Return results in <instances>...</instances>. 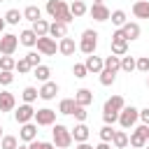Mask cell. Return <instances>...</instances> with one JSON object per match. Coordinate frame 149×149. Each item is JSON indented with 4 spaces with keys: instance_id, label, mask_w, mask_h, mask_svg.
Here are the masks:
<instances>
[{
    "instance_id": "d6986e66",
    "label": "cell",
    "mask_w": 149,
    "mask_h": 149,
    "mask_svg": "<svg viewBox=\"0 0 149 149\" xmlns=\"http://www.w3.org/2000/svg\"><path fill=\"white\" fill-rule=\"evenodd\" d=\"M19 44H23V47H35V44H37V35L33 33V28L21 30V35H19Z\"/></svg>"
},
{
    "instance_id": "f546056e",
    "label": "cell",
    "mask_w": 149,
    "mask_h": 149,
    "mask_svg": "<svg viewBox=\"0 0 149 149\" xmlns=\"http://www.w3.org/2000/svg\"><path fill=\"white\" fill-rule=\"evenodd\" d=\"M105 70L119 72V70H121V58H119V56H114V54H109V56L105 58Z\"/></svg>"
},
{
    "instance_id": "ee69618b",
    "label": "cell",
    "mask_w": 149,
    "mask_h": 149,
    "mask_svg": "<svg viewBox=\"0 0 149 149\" xmlns=\"http://www.w3.org/2000/svg\"><path fill=\"white\" fill-rule=\"evenodd\" d=\"M16 70H19V74H28L33 68H30V63L26 58H21V61H16Z\"/></svg>"
},
{
    "instance_id": "5b68a950",
    "label": "cell",
    "mask_w": 149,
    "mask_h": 149,
    "mask_svg": "<svg viewBox=\"0 0 149 149\" xmlns=\"http://www.w3.org/2000/svg\"><path fill=\"white\" fill-rule=\"evenodd\" d=\"M16 47H19V35L7 33V35L0 37V54H2V56H12V54L16 51Z\"/></svg>"
},
{
    "instance_id": "d590c367",
    "label": "cell",
    "mask_w": 149,
    "mask_h": 149,
    "mask_svg": "<svg viewBox=\"0 0 149 149\" xmlns=\"http://www.w3.org/2000/svg\"><path fill=\"white\" fill-rule=\"evenodd\" d=\"M0 70H7V72L16 70V61L12 56H0Z\"/></svg>"
},
{
    "instance_id": "7c38bea8",
    "label": "cell",
    "mask_w": 149,
    "mask_h": 149,
    "mask_svg": "<svg viewBox=\"0 0 149 149\" xmlns=\"http://www.w3.org/2000/svg\"><path fill=\"white\" fill-rule=\"evenodd\" d=\"M126 107V100H123V95H112L109 100H105V107H102V112H121Z\"/></svg>"
},
{
    "instance_id": "f35d334b",
    "label": "cell",
    "mask_w": 149,
    "mask_h": 149,
    "mask_svg": "<svg viewBox=\"0 0 149 149\" xmlns=\"http://www.w3.org/2000/svg\"><path fill=\"white\" fill-rule=\"evenodd\" d=\"M23 58H26V61H28V63H30V68H33V70H35V68H37V65H42V56H37V54H35V51H28V54H26V56H23Z\"/></svg>"
},
{
    "instance_id": "6da1fadb",
    "label": "cell",
    "mask_w": 149,
    "mask_h": 149,
    "mask_svg": "<svg viewBox=\"0 0 149 149\" xmlns=\"http://www.w3.org/2000/svg\"><path fill=\"white\" fill-rule=\"evenodd\" d=\"M51 140L58 149H68L74 140H72V130L65 128L63 123H54V130H51Z\"/></svg>"
},
{
    "instance_id": "30bf717a",
    "label": "cell",
    "mask_w": 149,
    "mask_h": 149,
    "mask_svg": "<svg viewBox=\"0 0 149 149\" xmlns=\"http://www.w3.org/2000/svg\"><path fill=\"white\" fill-rule=\"evenodd\" d=\"M19 140H23V142H35L37 140V123H23L21 126V130H19Z\"/></svg>"
},
{
    "instance_id": "52a82bcc",
    "label": "cell",
    "mask_w": 149,
    "mask_h": 149,
    "mask_svg": "<svg viewBox=\"0 0 149 149\" xmlns=\"http://www.w3.org/2000/svg\"><path fill=\"white\" fill-rule=\"evenodd\" d=\"M14 119H16V123H30L33 119H35V109H33V105H28V102H23V105H19V109H14Z\"/></svg>"
},
{
    "instance_id": "8d00e7d4",
    "label": "cell",
    "mask_w": 149,
    "mask_h": 149,
    "mask_svg": "<svg viewBox=\"0 0 149 149\" xmlns=\"http://www.w3.org/2000/svg\"><path fill=\"white\" fill-rule=\"evenodd\" d=\"M0 147H2V149H19V140H16L14 135H5V137L0 140Z\"/></svg>"
},
{
    "instance_id": "9a60e30c",
    "label": "cell",
    "mask_w": 149,
    "mask_h": 149,
    "mask_svg": "<svg viewBox=\"0 0 149 149\" xmlns=\"http://www.w3.org/2000/svg\"><path fill=\"white\" fill-rule=\"evenodd\" d=\"M74 102L81 105V107H88V105L93 102V91H91V88H79V91H74Z\"/></svg>"
},
{
    "instance_id": "74e56055",
    "label": "cell",
    "mask_w": 149,
    "mask_h": 149,
    "mask_svg": "<svg viewBox=\"0 0 149 149\" xmlns=\"http://www.w3.org/2000/svg\"><path fill=\"white\" fill-rule=\"evenodd\" d=\"M112 137H114V128L105 123V126L100 128V142H112Z\"/></svg>"
},
{
    "instance_id": "f1b7e54d",
    "label": "cell",
    "mask_w": 149,
    "mask_h": 149,
    "mask_svg": "<svg viewBox=\"0 0 149 149\" xmlns=\"http://www.w3.org/2000/svg\"><path fill=\"white\" fill-rule=\"evenodd\" d=\"M33 77H35L37 81H42V84H44V81H49V77H51V70H49L47 65H37V68L33 70Z\"/></svg>"
},
{
    "instance_id": "816d5d0a",
    "label": "cell",
    "mask_w": 149,
    "mask_h": 149,
    "mask_svg": "<svg viewBox=\"0 0 149 149\" xmlns=\"http://www.w3.org/2000/svg\"><path fill=\"white\" fill-rule=\"evenodd\" d=\"M5 23H7V21H5V19H0V33L5 30Z\"/></svg>"
},
{
    "instance_id": "91938a15",
    "label": "cell",
    "mask_w": 149,
    "mask_h": 149,
    "mask_svg": "<svg viewBox=\"0 0 149 149\" xmlns=\"http://www.w3.org/2000/svg\"><path fill=\"white\" fill-rule=\"evenodd\" d=\"M135 2H137V0H135Z\"/></svg>"
},
{
    "instance_id": "60d3db41",
    "label": "cell",
    "mask_w": 149,
    "mask_h": 149,
    "mask_svg": "<svg viewBox=\"0 0 149 149\" xmlns=\"http://www.w3.org/2000/svg\"><path fill=\"white\" fill-rule=\"evenodd\" d=\"M14 81V72H7V70H0V86H9Z\"/></svg>"
},
{
    "instance_id": "cb8c5ba5",
    "label": "cell",
    "mask_w": 149,
    "mask_h": 149,
    "mask_svg": "<svg viewBox=\"0 0 149 149\" xmlns=\"http://www.w3.org/2000/svg\"><path fill=\"white\" fill-rule=\"evenodd\" d=\"M23 19H28V21H40L42 19V9L37 7V5H28L26 9H23Z\"/></svg>"
},
{
    "instance_id": "83f0119b",
    "label": "cell",
    "mask_w": 149,
    "mask_h": 149,
    "mask_svg": "<svg viewBox=\"0 0 149 149\" xmlns=\"http://www.w3.org/2000/svg\"><path fill=\"white\" fill-rule=\"evenodd\" d=\"M74 107H77L74 98H63V100L58 102V112H61V114H74Z\"/></svg>"
},
{
    "instance_id": "11a10c76",
    "label": "cell",
    "mask_w": 149,
    "mask_h": 149,
    "mask_svg": "<svg viewBox=\"0 0 149 149\" xmlns=\"http://www.w3.org/2000/svg\"><path fill=\"white\" fill-rule=\"evenodd\" d=\"M2 137H5V135H2V126H0V140H2Z\"/></svg>"
},
{
    "instance_id": "8fae6325",
    "label": "cell",
    "mask_w": 149,
    "mask_h": 149,
    "mask_svg": "<svg viewBox=\"0 0 149 149\" xmlns=\"http://www.w3.org/2000/svg\"><path fill=\"white\" fill-rule=\"evenodd\" d=\"M86 70L88 72H93V74H100L102 70H105V58H100V56H95V54H91V56H86Z\"/></svg>"
},
{
    "instance_id": "e575fe53",
    "label": "cell",
    "mask_w": 149,
    "mask_h": 149,
    "mask_svg": "<svg viewBox=\"0 0 149 149\" xmlns=\"http://www.w3.org/2000/svg\"><path fill=\"white\" fill-rule=\"evenodd\" d=\"M116 81V72H112V70H102L100 72V84L102 86H112Z\"/></svg>"
},
{
    "instance_id": "bcb514c9",
    "label": "cell",
    "mask_w": 149,
    "mask_h": 149,
    "mask_svg": "<svg viewBox=\"0 0 149 149\" xmlns=\"http://www.w3.org/2000/svg\"><path fill=\"white\" fill-rule=\"evenodd\" d=\"M102 121H105L107 126H112L114 121H119V114H116V112H102Z\"/></svg>"
},
{
    "instance_id": "9c48e42d",
    "label": "cell",
    "mask_w": 149,
    "mask_h": 149,
    "mask_svg": "<svg viewBox=\"0 0 149 149\" xmlns=\"http://www.w3.org/2000/svg\"><path fill=\"white\" fill-rule=\"evenodd\" d=\"M37 126H54L56 123V112L49 109V107H42L35 112V119H33Z\"/></svg>"
},
{
    "instance_id": "ffe728a7",
    "label": "cell",
    "mask_w": 149,
    "mask_h": 149,
    "mask_svg": "<svg viewBox=\"0 0 149 149\" xmlns=\"http://www.w3.org/2000/svg\"><path fill=\"white\" fill-rule=\"evenodd\" d=\"M133 14L137 19H149V0H137L133 2Z\"/></svg>"
},
{
    "instance_id": "484cf974",
    "label": "cell",
    "mask_w": 149,
    "mask_h": 149,
    "mask_svg": "<svg viewBox=\"0 0 149 149\" xmlns=\"http://www.w3.org/2000/svg\"><path fill=\"white\" fill-rule=\"evenodd\" d=\"M109 21H112L116 28H123V26L128 23V16H126V12H123V9H114V12H112V16H109Z\"/></svg>"
},
{
    "instance_id": "94428289",
    "label": "cell",
    "mask_w": 149,
    "mask_h": 149,
    "mask_svg": "<svg viewBox=\"0 0 149 149\" xmlns=\"http://www.w3.org/2000/svg\"><path fill=\"white\" fill-rule=\"evenodd\" d=\"M0 2H2V0H0Z\"/></svg>"
},
{
    "instance_id": "7a4b0ae2",
    "label": "cell",
    "mask_w": 149,
    "mask_h": 149,
    "mask_svg": "<svg viewBox=\"0 0 149 149\" xmlns=\"http://www.w3.org/2000/svg\"><path fill=\"white\" fill-rule=\"evenodd\" d=\"M95 47H98V33L93 28H86L81 33V40H79V51L91 56V54H95Z\"/></svg>"
},
{
    "instance_id": "7402d4cb",
    "label": "cell",
    "mask_w": 149,
    "mask_h": 149,
    "mask_svg": "<svg viewBox=\"0 0 149 149\" xmlns=\"http://www.w3.org/2000/svg\"><path fill=\"white\" fill-rule=\"evenodd\" d=\"M123 33H126V40L130 42V40H137L140 37V23H135V21H128L123 28H121Z\"/></svg>"
},
{
    "instance_id": "3957f363",
    "label": "cell",
    "mask_w": 149,
    "mask_h": 149,
    "mask_svg": "<svg viewBox=\"0 0 149 149\" xmlns=\"http://www.w3.org/2000/svg\"><path fill=\"white\" fill-rule=\"evenodd\" d=\"M137 119H140V109L137 107H133V105H126L121 112H119V123H121V128H133L135 123H137Z\"/></svg>"
},
{
    "instance_id": "603a6c76",
    "label": "cell",
    "mask_w": 149,
    "mask_h": 149,
    "mask_svg": "<svg viewBox=\"0 0 149 149\" xmlns=\"http://www.w3.org/2000/svg\"><path fill=\"white\" fill-rule=\"evenodd\" d=\"M70 12H72L74 19H79V16H84V14L88 12V7H86L84 0H72V2H70Z\"/></svg>"
},
{
    "instance_id": "8992f818",
    "label": "cell",
    "mask_w": 149,
    "mask_h": 149,
    "mask_svg": "<svg viewBox=\"0 0 149 149\" xmlns=\"http://www.w3.org/2000/svg\"><path fill=\"white\" fill-rule=\"evenodd\" d=\"M37 51L40 54H44V56H56V51H58V44H56V40L54 37H37Z\"/></svg>"
},
{
    "instance_id": "9f6ffc18",
    "label": "cell",
    "mask_w": 149,
    "mask_h": 149,
    "mask_svg": "<svg viewBox=\"0 0 149 149\" xmlns=\"http://www.w3.org/2000/svg\"><path fill=\"white\" fill-rule=\"evenodd\" d=\"M147 88H149V74H147Z\"/></svg>"
},
{
    "instance_id": "1f68e13d",
    "label": "cell",
    "mask_w": 149,
    "mask_h": 149,
    "mask_svg": "<svg viewBox=\"0 0 149 149\" xmlns=\"http://www.w3.org/2000/svg\"><path fill=\"white\" fill-rule=\"evenodd\" d=\"M2 19H5L9 26H16V23L23 19V12H19V9H7V14H5Z\"/></svg>"
},
{
    "instance_id": "ba28073f",
    "label": "cell",
    "mask_w": 149,
    "mask_h": 149,
    "mask_svg": "<svg viewBox=\"0 0 149 149\" xmlns=\"http://www.w3.org/2000/svg\"><path fill=\"white\" fill-rule=\"evenodd\" d=\"M144 128H147V126L142 123V126H137V128L128 135V144H130L133 149H144V147H147V135H144Z\"/></svg>"
},
{
    "instance_id": "db71d44e",
    "label": "cell",
    "mask_w": 149,
    "mask_h": 149,
    "mask_svg": "<svg viewBox=\"0 0 149 149\" xmlns=\"http://www.w3.org/2000/svg\"><path fill=\"white\" fill-rule=\"evenodd\" d=\"M144 135H147V142H149V126L144 128Z\"/></svg>"
},
{
    "instance_id": "e0dca14e",
    "label": "cell",
    "mask_w": 149,
    "mask_h": 149,
    "mask_svg": "<svg viewBox=\"0 0 149 149\" xmlns=\"http://www.w3.org/2000/svg\"><path fill=\"white\" fill-rule=\"evenodd\" d=\"M14 107H16V98H14V93L2 91V93H0V112H14Z\"/></svg>"
},
{
    "instance_id": "7dc6e473",
    "label": "cell",
    "mask_w": 149,
    "mask_h": 149,
    "mask_svg": "<svg viewBox=\"0 0 149 149\" xmlns=\"http://www.w3.org/2000/svg\"><path fill=\"white\" fill-rule=\"evenodd\" d=\"M112 40H116V42H121V40H123V42H128V40H126V33H123L121 28H116V30L112 33Z\"/></svg>"
},
{
    "instance_id": "836d02e7",
    "label": "cell",
    "mask_w": 149,
    "mask_h": 149,
    "mask_svg": "<svg viewBox=\"0 0 149 149\" xmlns=\"http://www.w3.org/2000/svg\"><path fill=\"white\" fill-rule=\"evenodd\" d=\"M21 98H23V102H28V105H30L33 100H37V98H40V91H37L35 86H26V88H23V93H21Z\"/></svg>"
},
{
    "instance_id": "d6a6232c",
    "label": "cell",
    "mask_w": 149,
    "mask_h": 149,
    "mask_svg": "<svg viewBox=\"0 0 149 149\" xmlns=\"http://www.w3.org/2000/svg\"><path fill=\"white\" fill-rule=\"evenodd\" d=\"M112 54H114V56H119V58H121V56H126V54H128V42H123V40H121V42L112 40Z\"/></svg>"
},
{
    "instance_id": "680465c9",
    "label": "cell",
    "mask_w": 149,
    "mask_h": 149,
    "mask_svg": "<svg viewBox=\"0 0 149 149\" xmlns=\"http://www.w3.org/2000/svg\"><path fill=\"white\" fill-rule=\"evenodd\" d=\"M19 149H28V147H19Z\"/></svg>"
},
{
    "instance_id": "c3c4849f",
    "label": "cell",
    "mask_w": 149,
    "mask_h": 149,
    "mask_svg": "<svg viewBox=\"0 0 149 149\" xmlns=\"http://www.w3.org/2000/svg\"><path fill=\"white\" fill-rule=\"evenodd\" d=\"M140 119H142V123H144V126H149V107L140 109Z\"/></svg>"
},
{
    "instance_id": "d4e9b609",
    "label": "cell",
    "mask_w": 149,
    "mask_h": 149,
    "mask_svg": "<svg viewBox=\"0 0 149 149\" xmlns=\"http://www.w3.org/2000/svg\"><path fill=\"white\" fill-rule=\"evenodd\" d=\"M112 144H114L116 149H126V147H128V133H126V130H114Z\"/></svg>"
},
{
    "instance_id": "f907efd6",
    "label": "cell",
    "mask_w": 149,
    "mask_h": 149,
    "mask_svg": "<svg viewBox=\"0 0 149 149\" xmlns=\"http://www.w3.org/2000/svg\"><path fill=\"white\" fill-rule=\"evenodd\" d=\"M95 149H112V147H109V142H100V144H95Z\"/></svg>"
},
{
    "instance_id": "ab89813d",
    "label": "cell",
    "mask_w": 149,
    "mask_h": 149,
    "mask_svg": "<svg viewBox=\"0 0 149 149\" xmlns=\"http://www.w3.org/2000/svg\"><path fill=\"white\" fill-rule=\"evenodd\" d=\"M72 74H74L77 79H84V77L88 74V70H86V65H84V63H74V68H72Z\"/></svg>"
},
{
    "instance_id": "44dd1931",
    "label": "cell",
    "mask_w": 149,
    "mask_h": 149,
    "mask_svg": "<svg viewBox=\"0 0 149 149\" xmlns=\"http://www.w3.org/2000/svg\"><path fill=\"white\" fill-rule=\"evenodd\" d=\"M49 37H68V26L65 23H61V21H54L51 26H49Z\"/></svg>"
},
{
    "instance_id": "f6af8a7d",
    "label": "cell",
    "mask_w": 149,
    "mask_h": 149,
    "mask_svg": "<svg viewBox=\"0 0 149 149\" xmlns=\"http://www.w3.org/2000/svg\"><path fill=\"white\" fill-rule=\"evenodd\" d=\"M72 116H74V119H77L79 123H84V121H86V107L77 105V107H74V114H72Z\"/></svg>"
},
{
    "instance_id": "b9f144b4",
    "label": "cell",
    "mask_w": 149,
    "mask_h": 149,
    "mask_svg": "<svg viewBox=\"0 0 149 149\" xmlns=\"http://www.w3.org/2000/svg\"><path fill=\"white\" fill-rule=\"evenodd\" d=\"M135 70H140V72L149 74V56H140V58H137V68H135Z\"/></svg>"
},
{
    "instance_id": "277c9868",
    "label": "cell",
    "mask_w": 149,
    "mask_h": 149,
    "mask_svg": "<svg viewBox=\"0 0 149 149\" xmlns=\"http://www.w3.org/2000/svg\"><path fill=\"white\" fill-rule=\"evenodd\" d=\"M65 12H70V5H65L63 0H49V2H47V14H49L54 21H61V16H63Z\"/></svg>"
},
{
    "instance_id": "7bdbcfd3",
    "label": "cell",
    "mask_w": 149,
    "mask_h": 149,
    "mask_svg": "<svg viewBox=\"0 0 149 149\" xmlns=\"http://www.w3.org/2000/svg\"><path fill=\"white\" fill-rule=\"evenodd\" d=\"M28 149H56V144L54 142H40V140H35V142L28 144Z\"/></svg>"
},
{
    "instance_id": "4dcf8cb0",
    "label": "cell",
    "mask_w": 149,
    "mask_h": 149,
    "mask_svg": "<svg viewBox=\"0 0 149 149\" xmlns=\"http://www.w3.org/2000/svg\"><path fill=\"white\" fill-rule=\"evenodd\" d=\"M135 68H137V58H133V56H128V54H126V56H121V70H123V72H128V74H130Z\"/></svg>"
},
{
    "instance_id": "5bb4252c",
    "label": "cell",
    "mask_w": 149,
    "mask_h": 149,
    "mask_svg": "<svg viewBox=\"0 0 149 149\" xmlns=\"http://www.w3.org/2000/svg\"><path fill=\"white\" fill-rule=\"evenodd\" d=\"M58 91H61V88H58L56 81H44L42 88H40V98H42V100H54Z\"/></svg>"
},
{
    "instance_id": "f5cc1de1",
    "label": "cell",
    "mask_w": 149,
    "mask_h": 149,
    "mask_svg": "<svg viewBox=\"0 0 149 149\" xmlns=\"http://www.w3.org/2000/svg\"><path fill=\"white\" fill-rule=\"evenodd\" d=\"M93 5H105V0H93Z\"/></svg>"
},
{
    "instance_id": "4fadbf2b",
    "label": "cell",
    "mask_w": 149,
    "mask_h": 149,
    "mask_svg": "<svg viewBox=\"0 0 149 149\" xmlns=\"http://www.w3.org/2000/svg\"><path fill=\"white\" fill-rule=\"evenodd\" d=\"M88 14H91V19H95V21H109V16H112V12H109L105 5H91Z\"/></svg>"
},
{
    "instance_id": "4316f807",
    "label": "cell",
    "mask_w": 149,
    "mask_h": 149,
    "mask_svg": "<svg viewBox=\"0 0 149 149\" xmlns=\"http://www.w3.org/2000/svg\"><path fill=\"white\" fill-rule=\"evenodd\" d=\"M49 26H51L49 21L40 19V21H35V23H33V33H35L37 37H47V35H49Z\"/></svg>"
},
{
    "instance_id": "681fc988",
    "label": "cell",
    "mask_w": 149,
    "mask_h": 149,
    "mask_svg": "<svg viewBox=\"0 0 149 149\" xmlns=\"http://www.w3.org/2000/svg\"><path fill=\"white\" fill-rule=\"evenodd\" d=\"M77 149H95V147H93V144H88V142H79V144H77Z\"/></svg>"
},
{
    "instance_id": "6f0895ef",
    "label": "cell",
    "mask_w": 149,
    "mask_h": 149,
    "mask_svg": "<svg viewBox=\"0 0 149 149\" xmlns=\"http://www.w3.org/2000/svg\"><path fill=\"white\" fill-rule=\"evenodd\" d=\"M144 149H149V142H147V147H144Z\"/></svg>"
},
{
    "instance_id": "2e32d148",
    "label": "cell",
    "mask_w": 149,
    "mask_h": 149,
    "mask_svg": "<svg viewBox=\"0 0 149 149\" xmlns=\"http://www.w3.org/2000/svg\"><path fill=\"white\" fill-rule=\"evenodd\" d=\"M88 135H91V128H88L86 123H77V126L72 128V140H74L77 144H79V142H86Z\"/></svg>"
},
{
    "instance_id": "ac0fdd59",
    "label": "cell",
    "mask_w": 149,
    "mask_h": 149,
    "mask_svg": "<svg viewBox=\"0 0 149 149\" xmlns=\"http://www.w3.org/2000/svg\"><path fill=\"white\" fill-rule=\"evenodd\" d=\"M77 49H79V44H74L72 37H63V40L58 42V51H61L63 56H72Z\"/></svg>"
}]
</instances>
